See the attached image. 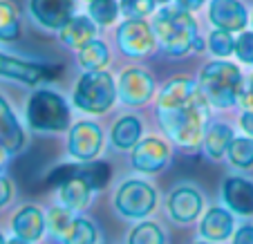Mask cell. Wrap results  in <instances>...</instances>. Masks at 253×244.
<instances>
[{
	"mask_svg": "<svg viewBox=\"0 0 253 244\" xmlns=\"http://www.w3.org/2000/svg\"><path fill=\"white\" fill-rule=\"evenodd\" d=\"M229 157L235 166H251L253 163V139L238 137L229 148Z\"/></svg>",
	"mask_w": 253,
	"mask_h": 244,
	"instance_id": "obj_29",
	"label": "cell"
},
{
	"mask_svg": "<svg viewBox=\"0 0 253 244\" xmlns=\"http://www.w3.org/2000/svg\"><path fill=\"white\" fill-rule=\"evenodd\" d=\"M94 235V226L87 220H74L63 238H65V244H92Z\"/></svg>",
	"mask_w": 253,
	"mask_h": 244,
	"instance_id": "obj_27",
	"label": "cell"
},
{
	"mask_svg": "<svg viewBox=\"0 0 253 244\" xmlns=\"http://www.w3.org/2000/svg\"><path fill=\"white\" fill-rule=\"evenodd\" d=\"M47 222H49V229H52L54 233L65 235V231L70 229V224L74 220H72V215H70L67 208H52V211H49Z\"/></svg>",
	"mask_w": 253,
	"mask_h": 244,
	"instance_id": "obj_33",
	"label": "cell"
},
{
	"mask_svg": "<svg viewBox=\"0 0 253 244\" xmlns=\"http://www.w3.org/2000/svg\"><path fill=\"white\" fill-rule=\"evenodd\" d=\"M117 43L128 56H146L155 47V32L146 20H126L117 32Z\"/></svg>",
	"mask_w": 253,
	"mask_h": 244,
	"instance_id": "obj_6",
	"label": "cell"
},
{
	"mask_svg": "<svg viewBox=\"0 0 253 244\" xmlns=\"http://www.w3.org/2000/svg\"><path fill=\"white\" fill-rule=\"evenodd\" d=\"M25 134L20 123L16 121L11 108L7 106V101L0 96V148L5 153H18L23 148Z\"/></svg>",
	"mask_w": 253,
	"mask_h": 244,
	"instance_id": "obj_13",
	"label": "cell"
},
{
	"mask_svg": "<svg viewBox=\"0 0 253 244\" xmlns=\"http://www.w3.org/2000/svg\"><path fill=\"white\" fill-rule=\"evenodd\" d=\"M157 0H121V11L128 16V20H143L148 14H153Z\"/></svg>",
	"mask_w": 253,
	"mask_h": 244,
	"instance_id": "obj_31",
	"label": "cell"
},
{
	"mask_svg": "<svg viewBox=\"0 0 253 244\" xmlns=\"http://www.w3.org/2000/svg\"><path fill=\"white\" fill-rule=\"evenodd\" d=\"M90 191L92 188L85 184V179L77 175L74 179L61 184V200L70 211L72 208H83L87 204V200H90Z\"/></svg>",
	"mask_w": 253,
	"mask_h": 244,
	"instance_id": "obj_21",
	"label": "cell"
},
{
	"mask_svg": "<svg viewBox=\"0 0 253 244\" xmlns=\"http://www.w3.org/2000/svg\"><path fill=\"white\" fill-rule=\"evenodd\" d=\"M117 14H119L117 0H92L90 2V18L96 20L99 25L115 23Z\"/></svg>",
	"mask_w": 253,
	"mask_h": 244,
	"instance_id": "obj_28",
	"label": "cell"
},
{
	"mask_svg": "<svg viewBox=\"0 0 253 244\" xmlns=\"http://www.w3.org/2000/svg\"><path fill=\"white\" fill-rule=\"evenodd\" d=\"M168 159V148L164 144L162 139H155V137H148L139 141L137 148H134V155H132V163L137 170L141 172H157L164 168Z\"/></svg>",
	"mask_w": 253,
	"mask_h": 244,
	"instance_id": "obj_11",
	"label": "cell"
},
{
	"mask_svg": "<svg viewBox=\"0 0 253 244\" xmlns=\"http://www.w3.org/2000/svg\"><path fill=\"white\" fill-rule=\"evenodd\" d=\"M0 244H7V242H5V238H2V235H0Z\"/></svg>",
	"mask_w": 253,
	"mask_h": 244,
	"instance_id": "obj_43",
	"label": "cell"
},
{
	"mask_svg": "<svg viewBox=\"0 0 253 244\" xmlns=\"http://www.w3.org/2000/svg\"><path fill=\"white\" fill-rule=\"evenodd\" d=\"M117 87L112 83L110 74L105 72H87L79 81L77 92H74V103L85 112H105L115 103Z\"/></svg>",
	"mask_w": 253,
	"mask_h": 244,
	"instance_id": "obj_4",
	"label": "cell"
},
{
	"mask_svg": "<svg viewBox=\"0 0 253 244\" xmlns=\"http://www.w3.org/2000/svg\"><path fill=\"white\" fill-rule=\"evenodd\" d=\"M27 119L29 125L36 130H63L67 128L70 112H67L65 101L58 94L41 90L29 99Z\"/></svg>",
	"mask_w": 253,
	"mask_h": 244,
	"instance_id": "obj_5",
	"label": "cell"
},
{
	"mask_svg": "<svg viewBox=\"0 0 253 244\" xmlns=\"http://www.w3.org/2000/svg\"><path fill=\"white\" fill-rule=\"evenodd\" d=\"M204 2L206 0H177V7L184 11H195V9H200Z\"/></svg>",
	"mask_w": 253,
	"mask_h": 244,
	"instance_id": "obj_39",
	"label": "cell"
},
{
	"mask_svg": "<svg viewBox=\"0 0 253 244\" xmlns=\"http://www.w3.org/2000/svg\"><path fill=\"white\" fill-rule=\"evenodd\" d=\"M29 11L47 29H63L74 18V0H29Z\"/></svg>",
	"mask_w": 253,
	"mask_h": 244,
	"instance_id": "obj_8",
	"label": "cell"
},
{
	"mask_svg": "<svg viewBox=\"0 0 253 244\" xmlns=\"http://www.w3.org/2000/svg\"><path fill=\"white\" fill-rule=\"evenodd\" d=\"M155 36L172 56H182L191 49L202 47L191 11H184L179 7H166L155 16Z\"/></svg>",
	"mask_w": 253,
	"mask_h": 244,
	"instance_id": "obj_1",
	"label": "cell"
},
{
	"mask_svg": "<svg viewBox=\"0 0 253 244\" xmlns=\"http://www.w3.org/2000/svg\"><path fill=\"white\" fill-rule=\"evenodd\" d=\"M20 34V20L16 7L7 0H0V41H14Z\"/></svg>",
	"mask_w": 253,
	"mask_h": 244,
	"instance_id": "obj_25",
	"label": "cell"
},
{
	"mask_svg": "<svg viewBox=\"0 0 253 244\" xmlns=\"http://www.w3.org/2000/svg\"><path fill=\"white\" fill-rule=\"evenodd\" d=\"M0 77L16 79V81H25V83H39L45 79V67L0 54Z\"/></svg>",
	"mask_w": 253,
	"mask_h": 244,
	"instance_id": "obj_15",
	"label": "cell"
},
{
	"mask_svg": "<svg viewBox=\"0 0 253 244\" xmlns=\"http://www.w3.org/2000/svg\"><path fill=\"white\" fill-rule=\"evenodd\" d=\"M9 197H11V184L7 177L0 175V206H5L9 202Z\"/></svg>",
	"mask_w": 253,
	"mask_h": 244,
	"instance_id": "obj_38",
	"label": "cell"
},
{
	"mask_svg": "<svg viewBox=\"0 0 253 244\" xmlns=\"http://www.w3.org/2000/svg\"><path fill=\"white\" fill-rule=\"evenodd\" d=\"M79 177L85 179V184L94 191V188H103L110 179V168L103 162H92L90 166L79 168Z\"/></svg>",
	"mask_w": 253,
	"mask_h": 244,
	"instance_id": "obj_26",
	"label": "cell"
},
{
	"mask_svg": "<svg viewBox=\"0 0 253 244\" xmlns=\"http://www.w3.org/2000/svg\"><path fill=\"white\" fill-rule=\"evenodd\" d=\"M101 148V130L90 121H83L72 128L70 134V153L74 157L90 162Z\"/></svg>",
	"mask_w": 253,
	"mask_h": 244,
	"instance_id": "obj_12",
	"label": "cell"
},
{
	"mask_svg": "<svg viewBox=\"0 0 253 244\" xmlns=\"http://www.w3.org/2000/svg\"><path fill=\"white\" fill-rule=\"evenodd\" d=\"M157 2H168V0H157Z\"/></svg>",
	"mask_w": 253,
	"mask_h": 244,
	"instance_id": "obj_44",
	"label": "cell"
},
{
	"mask_svg": "<svg viewBox=\"0 0 253 244\" xmlns=\"http://www.w3.org/2000/svg\"><path fill=\"white\" fill-rule=\"evenodd\" d=\"M155 83L143 70H128L119 79V94L128 106H141L153 96Z\"/></svg>",
	"mask_w": 253,
	"mask_h": 244,
	"instance_id": "obj_9",
	"label": "cell"
},
{
	"mask_svg": "<svg viewBox=\"0 0 253 244\" xmlns=\"http://www.w3.org/2000/svg\"><path fill=\"white\" fill-rule=\"evenodd\" d=\"M45 229V217L36 206H25L23 211L16 213L14 217V231L20 240H39Z\"/></svg>",
	"mask_w": 253,
	"mask_h": 244,
	"instance_id": "obj_18",
	"label": "cell"
},
{
	"mask_svg": "<svg viewBox=\"0 0 253 244\" xmlns=\"http://www.w3.org/2000/svg\"><path fill=\"white\" fill-rule=\"evenodd\" d=\"M77 175H79V168H77V166H61L58 170L52 172L49 182H54V184H65V182H70V179H74Z\"/></svg>",
	"mask_w": 253,
	"mask_h": 244,
	"instance_id": "obj_36",
	"label": "cell"
},
{
	"mask_svg": "<svg viewBox=\"0 0 253 244\" xmlns=\"http://www.w3.org/2000/svg\"><path fill=\"white\" fill-rule=\"evenodd\" d=\"M233 231V217L222 208H211L206 213L204 222H202V233L209 240L217 242V240H226Z\"/></svg>",
	"mask_w": 253,
	"mask_h": 244,
	"instance_id": "obj_20",
	"label": "cell"
},
{
	"mask_svg": "<svg viewBox=\"0 0 253 244\" xmlns=\"http://www.w3.org/2000/svg\"><path fill=\"white\" fill-rule=\"evenodd\" d=\"M238 101L242 103L244 108L253 112V77L249 81H242L240 83V90H238Z\"/></svg>",
	"mask_w": 253,
	"mask_h": 244,
	"instance_id": "obj_35",
	"label": "cell"
},
{
	"mask_svg": "<svg viewBox=\"0 0 253 244\" xmlns=\"http://www.w3.org/2000/svg\"><path fill=\"white\" fill-rule=\"evenodd\" d=\"M224 200L235 213L249 215L253 213V184L247 179L233 177L224 184Z\"/></svg>",
	"mask_w": 253,
	"mask_h": 244,
	"instance_id": "obj_17",
	"label": "cell"
},
{
	"mask_svg": "<svg viewBox=\"0 0 253 244\" xmlns=\"http://www.w3.org/2000/svg\"><path fill=\"white\" fill-rule=\"evenodd\" d=\"M235 244H253V226H242L235 233Z\"/></svg>",
	"mask_w": 253,
	"mask_h": 244,
	"instance_id": "obj_37",
	"label": "cell"
},
{
	"mask_svg": "<svg viewBox=\"0 0 253 244\" xmlns=\"http://www.w3.org/2000/svg\"><path fill=\"white\" fill-rule=\"evenodd\" d=\"M139 134H141V125L134 117H121L117 121L115 130H112V141L119 148H132L139 141Z\"/></svg>",
	"mask_w": 253,
	"mask_h": 244,
	"instance_id": "obj_22",
	"label": "cell"
},
{
	"mask_svg": "<svg viewBox=\"0 0 253 244\" xmlns=\"http://www.w3.org/2000/svg\"><path fill=\"white\" fill-rule=\"evenodd\" d=\"M235 54L240 56V61L253 63V34H242L235 41Z\"/></svg>",
	"mask_w": 253,
	"mask_h": 244,
	"instance_id": "obj_34",
	"label": "cell"
},
{
	"mask_svg": "<svg viewBox=\"0 0 253 244\" xmlns=\"http://www.w3.org/2000/svg\"><path fill=\"white\" fill-rule=\"evenodd\" d=\"M211 52L217 54V56H229L231 52L235 49V43L231 39V34L224 32V29H217V32L211 34Z\"/></svg>",
	"mask_w": 253,
	"mask_h": 244,
	"instance_id": "obj_32",
	"label": "cell"
},
{
	"mask_svg": "<svg viewBox=\"0 0 253 244\" xmlns=\"http://www.w3.org/2000/svg\"><path fill=\"white\" fill-rule=\"evenodd\" d=\"M2 162H5V150L0 148V166H2Z\"/></svg>",
	"mask_w": 253,
	"mask_h": 244,
	"instance_id": "obj_42",
	"label": "cell"
},
{
	"mask_svg": "<svg viewBox=\"0 0 253 244\" xmlns=\"http://www.w3.org/2000/svg\"><path fill=\"white\" fill-rule=\"evenodd\" d=\"M7 244H29L27 240H20V238H16V240H11V242H7Z\"/></svg>",
	"mask_w": 253,
	"mask_h": 244,
	"instance_id": "obj_41",
	"label": "cell"
},
{
	"mask_svg": "<svg viewBox=\"0 0 253 244\" xmlns=\"http://www.w3.org/2000/svg\"><path fill=\"white\" fill-rule=\"evenodd\" d=\"M209 18L217 29L238 32L247 25V9L240 0H213L209 7Z\"/></svg>",
	"mask_w": 253,
	"mask_h": 244,
	"instance_id": "obj_10",
	"label": "cell"
},
{
	"mask_svg": "<svg viewBox=\"0 0 253 244\" xmlns=\"http://www.w3.org/2000/svg\"><path fill=\"white\" fill-rule=\"evenodd\" d=\"M206 119H209V108H206V96L202 92L184 106L162 112L164 128L179 146H195L202 139Z\"/></svg>",
	"mask_w": 253,
	"mask_h": 244,
	"instance_id": "obj_2",
	"label": "cell"
},
{
	"mask_svg": "<svg viewBox=\"0 0 253 244\" xmlns=\"http://www.w3.org/2000/svg\"><path fill=\"white\" fill-rule=\"evenodd\" d=\"M94 23L87 16H74L65 27L61 29V36L67 45L81 49L83 45H87L90 41H94Z\"/></svg>",
	"mask_w": 253,
	"mask_h": 244,
	"instance_id": "obj_19",
	"label": "cell"
},
{
	"mask_svg": "<svg viewBox=\"0 0 253 244\" xmlns=\"http://www.w3.org/2000/svg\"><path fill=\"white\" fill-rule=\"evenodd\" d=\"M117 206L128 217L148 215L155 206V191L143 182H128L117 193Z\"/></svg>",
	"mask_w": 253,
	"mask_h": 244,
	"instance_id": "obj_7",
	"label": "cell"
},
{
	"mask_svg": "<svg viewBox=\"0 0 253 244\" xmlns=\"http://www.w3.org/2000/svg\"><path fill=\"white\" fill-rule=\"evenodd\" d=\"M90 2H92V0H90Z\"/></svg>",
	"mask_w": 253,
	"mask_h": 244,
	"instance_id": "obj_45",
	"label": "cell"
},
{
	"mask_svg": "<svg viewBox=\"0 0 253 244\" xmlns=\"http://www.w3.org/2000/svg\"><path fill=\"white\" fill-rule=\"evenodd\" d=\"M79 61L85 67L87 72H99L101 67L108 63V49L103 43L99 41H90L87 45H83L81 52H79Z\"/></svg>",
	"mask_w": 253,
	"mask_h": 244,
	"instance_id": "obj_24",
	"label": "cell"
},
{
	"mask_svg": "<svg viewBox=\"0 0 253 244\" xmlns=\"http://www.w3.org/2000/svg\"><path fill=\"white\" fill-rule=\"evenodd\" d=\"M197 94H200V87L191 79H172V81L166 83L162 96H159V112L175 110V108L188 103Z\"/></svg>",
	"mask_w": 253,
	"mask_h": 244,
	"instance_id": "obj_14",
	"label": "cell"
},
{
	"mask_svg": "<svg viewBox=\"0 0 253 244\" xmlns=\"http://www.w3.org/2000/svg\"><path fill=\"white\" fill-rule=\"evenodd\" d=\"M240 83H242L240 70L231 63H211V65H206L200 79L202 94L220 108L231 106L238 99Z\"/></svg>",
	"mask_w": 253,
	"mask_h": 244,
	"instance_id": "obj_3",
	"label": "cell"
},
{
	"mask_svg": "<svg viewBox=\"0 0 253 244\" xmlns=\"http://www.w3.org/2000/svg\"><path fill=\"white\" fill-rule=\"evenodd\" d=\"M233 132H231L229 125H222V123H215L213 128L209 130L206 134V150H209L211 157H222L224 153H229L231 144H233Z\"/></svg>",
	"mask_w": 253,
	"mask_h": 244,
	"instance_id": "obj_23",
	"label": "cell"
},
{
	"mask_svg": "<svg viewBox=\"0 0 253 244\" xmlns=\"http://www.w3.org/2000/svg\"><path fill=\"white\" fill-rule=\"evenodd\" d=\"M242 128L253 137V112H247V115L242 117Z\"/></svg>",
	"mask_w": 253,
	"mask_h": 244,
	"instance_id": "obj_40",
	"label": "cell"
},
{
	"mask_svg": "<svg viewBox=\"0 0 253 244\" xmlns=\"http://www.w3.org/2000/svg\"><path fill=\"white\" fill-rule=\"evenodd\" d=\"M202 211V197L193 188H177L170 195V215L177 222H191Z\"/></svg>",
	"mask_w": 253,
	"mask_h": 244,
	"instance_id": "obj_16",
	"label": "cell"
},
{
	"mask_svg": "<svg viewBox=\"0 0 253 244\" xmlns=\"http://www.w3.org/2000/svg\"><path fill=\"white\" fill-rule=\"evenodd\" d=\"M130 244H164V235L157 229V224L143 222V224L134 226L132 235H130Z\"/></svg>",
	"mask_w": 253,
	"mask_h": 244,
	"instance_id": "obj_30",
	"label": "cell"
}]
</instances>
